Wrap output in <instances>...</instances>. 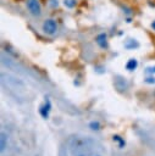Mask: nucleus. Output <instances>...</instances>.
Wrapping results in <instances>:
<instances>
[{
	"instance_id": "obj_1",
	"label": "nucleus",
	"mask_w": 155,
	"mask_h": 156,
	"mask_svg": "<svg viewBox=\"0 0 155 156\" xmlns=\"http://www.w3.org/2000/svg\"><path fill=\"white\" fill-rule=\"evenodd\" d=\"M66 150L70 156H106L104 146L98 140L83 135H71Z\"/></svg>"
},
{
	"instance_id": "obj_2",
	"label": "nucleus",
	"mask_w": 155,
	"mask_h": 156,
	"mask_svg": "<svg viewBox=\"0 0 155 156\" xmlns=\"http://www.w3.org/2000/svg\"><path fill=\"white\" fill-rule=\"evenodd\" d=\"M27 8L33 16H39L42 14V8L38 0H27Z\"/></svg>"
},
{
	"instance_id": "obj_3",
	"label": "nucleus",
	"mask_w": 155,
	"mask_h": 156,
	"mask_svg": "<svg viewBox=\"0 0 155 156\" xmlns=\"http://www.w3.org/2000/svg\"><path fill=\"white\" fill-rule=\"evenodd\" d=\"M56 29H57V25H56V22L54 20L49 19V20H45L44 21V23H43V31H44V33H46L49 36H53L56 32Z\"/></svg>"
},
{
	"instance_id": "obj_4",
	"label": "nucleus",
	"mask_w": 155,
	"mask_h": 156,
	"mask_svg": "<svg viewBox=\"0 0 155 156\" xmlns=\"http://www.w3.org/2000/svg\"><path fill=\"white\" fill-rule=\"evenodd\" d=\"M50 110H51V103H50V100L46 98V100H45L44 105H42V106L39 107V114H40V116H42L43 118H45V120H46V118L49 117Z\"/></svg>"
},
{
	"instance_id": "obj_5",
	"label": "nucleus",
	"mask_w": 155,
	"mask_h": 156,
	"mask_svg": "<svg viewBox=\"0 0 155 156\" xmlns=\"http://www.w3.org/2000/svg\"><path fill=\"white\" fill-rule=\"evenodd\" d=\"M127 81H126V78L121 77V76H116L115 77V87L116 89H119L120 92L122 90H126L127 89Z\"/></svg>"
},
{
	"instance_id": "obj_6",
	"label": "nucleus",
	"mask_w": 155,
	"mask_h": 156,
	"mask_svg": "<svg viewBox=\"0 0 155 156\" xmlns=\"http://www.w3.org/2000/svg\"><path fill=\"white\" fill-rule=\"evenodd\" d=\"M97 44L100 46V48H103V49H106L108 48V36L105 34V33H100L98 37H97Z\"/></svg>"
},
{
	"instance_id": "obj_7",
	"label": "nucleus",
	"mask_w": 155,
	"mask_h": 156,
	"mask_svg": "<svg viewBox=\"0 0 155 156\" xmlns=\"http://www.w3.org/2000/svg\"><path fill=\"white\" fill-rule=\"evenodd\" d=\"M125 48L127 50H133V49H138L139 48V43L136 40V39H127L125 42Z\"/></svg>"
},
{
	"instance_id": "obj_8",
	"label": "nucleus",
	"mask_w": 155,
	"mask_h": 156,
	"mask_svg": "<svg viewBox=\"0 0 155 156\" xmlns=\"http://www.w3.org/2000/svg\"><path fill=\"white\" fill-rule=\"evenodd\" d=\"M137 66H138V61L136 59H129L127 61V63H126V70L132 72V71H134L137 68Z\"/></svg>"
},
{
	"instance_id": "obj_9",
	"label": "nucleus",
	"mask_w": 155,
	"mask_h": 156,
	"mask_svg": "<svg viewBox=\"0 0 155 156\" xmlns=\"http://www.w3.org/2000/svg\"><path fill=\"white\" fill-rule=\"evenodd\" d=\"M112 139H114V141H117V143H119V148H120V149H122V148L126 145V141H125L120 135H114Z\"/></svg>"
},
{
	"instance_id": "obj_10",
	"label": "nucleus",
	"mask_w": 155,
	"mask_h": 156,
	"mask_svg": "<svg viewBox=\"0 0 155 156\" xmlns=\"http://www.w3.org/2000/svg\"><path fill=\"white\" fill-rule=\"evenodd\" d=\"M6 134L5 133H2V138H0V140H2V143H0V149H2V151L5 150L6 148Z\"/></svg>"
},
{
	"instance_id": "obj_11",
	"label": "nucleus",
	"mask_w": 155,
	"mask_h": 156,
	"mask_svg": "<svg viewBox=\"0 0 155 156\" xmlns=\"http://www.w3.org/2000/svg\"><path fill=\"white\" fill-rule=\"evenodd\" d=\"M64 5H65L66 8L72 9V8L76 5V0H64Z\"/></svg>"
},
{
	"instance_id": "obj_12",
	"label": "nucleus",
	"mask_w": 155,
	"mask_h": 156,
	"mask_svg": "<svg viewBox=\"0 0 155 156\" xmlns=\"http://www.w3.org/2000/svg\"><path fill=\"white\" fill-rule=\"evenodd\" d=\"M89 127H91V129H93V131H98V129L100 128V123L97 122V121H93V122L89 123Z\"/></svg>"
},
{
	"instance_id": "obj_13",
	"label": "nucleus",
	"mask_w": 155,
	"mask_h": 156,
	"mask_svg": "<svg viewBox=\"0 0 155 156\" xmlns=\"http://www.w3.org/2000/svg\"><path fill=\"white\" fill-rule=\"evenodd\" d=\"M145 83H148V84H154V83H155V77H148V78H145Z\"/></svg>"
},
{
	"instance_id": "obj_14",
	"label": "nucleus",
	"mask_w": 155,
	"mask_h": 156,
	"mask_svg": "<svg viewBox=\"0 0 155 156\" xmlns=\"http://www.w3.org/2000/svg\"><path fill=\"white\" fill-rule=\"evenodd\" d=\"M145 72H146V73H155V66H154V67H148V68L145 70Z\"/></svg>"
},
{
	"instance_id": "obj_15",
	"label": "nucleus",
	"mask_w": 155,
	"mask_h": 156,
	"mask_svg": "<svg viewBox=\"0 0 155 156\" xmlns=\"http://www.w3.org/2000/svg\"><path fill=\"white\" fill-rule=\"evenodd\" d=\"M151 28L155 31V21H154V22H151Z\"/></svg>"
}]
</instances>
